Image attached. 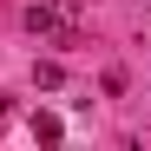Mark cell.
I'll return each instance as SVG.
<instances>
[{
    "mask_svg": "<svg viewBox=\"0 0 151 151\" xmlns=\"http://www.w3.org/2000/svg\"><path fill=\"white\" fill-rule=\"evenodd\" d=\"M27 33L53 40V46H72L79 40V0H33L27 7Z\"/></svg>",
    "mask_w": 151,
    "mask_h": 151,
    "instance_id": "obj_1",
    "label": "cell"
},
{
    "mask_svg": "<svg viewBox=\"0 0 151 151\" xmlns=\"http://www.w3.org/2000/svg\"><path fill=\"white\" fill-rule=\"evenodd\" d=\"M59 132H66V125H59L53 112H40V118H33V138H59Z\"/></svg>",
    "mask_w": 151,
    "mask_h": 151,
    "instance_id": "obj_2",
    "label": "cell"
}]
</instances>
